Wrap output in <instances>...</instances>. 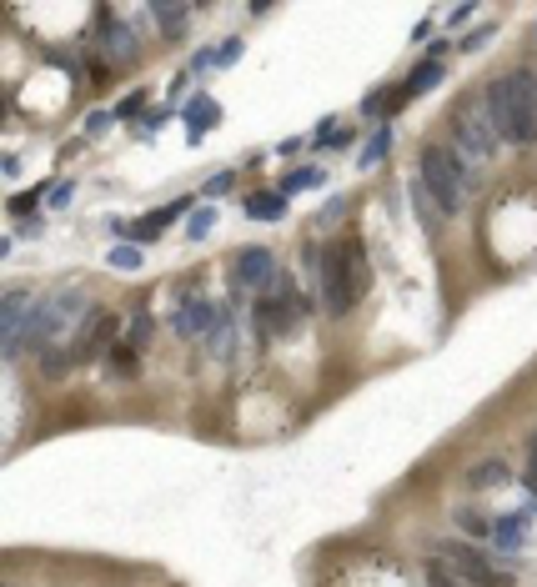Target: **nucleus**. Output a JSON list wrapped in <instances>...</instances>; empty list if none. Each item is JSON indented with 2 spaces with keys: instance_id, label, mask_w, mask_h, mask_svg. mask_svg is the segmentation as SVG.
<instances>
[{
  "instance_id": "9d476101",
  "label": "nucleus",
  "mask_w": 537,
  "mask_h": 587,
  "mask_svg": "<svg viewBox=\"0 0 537 587\" xmlns=\"http://www.w3.org/2000/svg\"><path fill=\"white\" fill-rule=\"evenodd\" d=\"M221 121V106L211 101V96H196V101H186V131H192V140L201 136V131H211Z\"/></svg>"
},
{
  "instance_id": "ddd939ff",
  "label": "nucleus",
  "mask_w": 537,
  "mask_h": 587,
  "mask_svg": "<svg viewBox=\"0 0 537 587\" xmlns=\"http://www.w3.org/2000/svg\"><path fill=\"white\" fill-rule=\"evenodd\" d=\"M186 15H192V5H166V0H161V5H156V26H161V36L181 40L186 36Z\"/></svg>"
},
{
  "instance_id": "b1692460",
  "label": "nucleus",
  "mask_w": 537,
  "mask_h": 587,
  "mask_svg": "<svg viewBox=\"0 0 537 587\" xmlns=\"http://www.w3.org/2000/svg\"><path fill=\"white\" fill-rule=\"evenodd\" d=\"M151 311H136V327H131V346H146V336H151Z\"/></svg>"
},
{
  "instance_id": "7ed1b4c3",
  "label": "nucleus",
  "mask_w": 537,
  "mask_h": 587,
  "mask_svg": "<svg viewBox=\"0 0 537 587\" xmlns=\"http://www.w3.org/2000/svg\"><path fill=\"white\" fill-rule=\"evenodd\" d=\"M417 181H422V191L432 196V206L442 217H457L462 206H467V191L477 186V171H467V161L457 151L427 146L422 161H417Z\"/></svg>"
},
{
  "instance_id": "423d86ee",
  "label": "nucleus",
  "mask_w": 537,
  "mask_h": 587,
  "mask_svg": "<svg viewBox=\"0 0 537 587\" xmlns=\"http://www.w3.org/2000/svg\"><path fill=\"white\" fill-rule=\"evenodd\" d=\"M277 256L267 251V246H246V251H236V281L242 286H251V292H267V286H277Z\"/></svg>"
},
{
  "instance_id": "a878e982",
  "label": "nucleus",
  "mask_w": 537,
  "mask_h": 587,
  "mask_svg": "<svg viewBox=\"0 0 537 587\" xmlns=\"http://www.w3.org/2000/svg\"><path fill=\"white\" fill-rule=\"evenodd\" d=\"M141 106H146V90H131V96H126V101H121V106H115V115H121V121H131V115H136V111H141Z\"/></svg>"
},
{
  "instance_id": "9b49d317",
  "label": "nucleus",
  "mask_w": 537,
  "mask_h": 587,
  "mask_svg": "<svg viewBox=\"0 0 537 587\" xmlns=\"http://www.w3.org/2000/svg\"><path fill=\"white\" fill-rule=\"evenodd\" d=\"M246 217H251V221H282V217H286V196H282V191L246 196Z\"/></svg>"
},
{
  "instance_id": "f03ea898",
  "label": "nucleus",
  "mask_w": 537,
  "mask_h": 587,
  "mask_svg": "<svg viewBox=\"0 0 537 587\" xmlns=\"http://www.w3.org/2000/svg\"><path fill=\"white\" fill-rule=\"evenodd\" d=\"M367 286H371V271H367L362 246L357 242L327 246V256H321V307H327V317H346L367 296Z\"/></svg>"
},
{
  "instance_id": "cd10ccee",
  "label": "nucleus",
  "mask_w": 537,
  "mask_h": 587,
  "mask_svg": "<svg viewBox=\"0 0 537 587\" xmlns=\"http://www.w3.org/2000/svg\"><path fill=\"white\" fill-rule=\"evenodd\" d=\"M236 55H242V40H226V46L217 51V65H231Z\"/></svg>"
},
{
  "instance_id": "c85d7f7f",
  "label": "nucleus",
  "mask_w": 537,
  "mask_h": 587,
  "mask_svg": "<svg viewBox=\"0 0 537 587\" xmlns=\"http://www.w3.org/2000/svg\"><path fill=\"white\" fill-rule=\"evenodd\" d=\"M211 65H217V51H196L192 55V76L196 71H211Z\"/></svg>"
},
{
  "instance_id": "393cba45",
  "label": "nucleus",
  "mask_w": 537,
  "mask_h": 587,
  "mask_svg": "<svg viewBox=\"0 0 537 587\" xmlns=\"http://www.w3.org/2000/svg\"><path fill=\"white\" fill-rule=\"evenodd\" d=\"M321 181V171H296V176H286V186H282V196H292V191H302V186H317Z\"/></svg>"
},
{
  "instance_id": "bb28decb",
  "label": "nucleus",
  "mask_w": 537,
  "mask_h": 587,
  "mask_svg": "<svg viewBox=\"0 0 537 587\" xmlns=\"http://www.w3.org/2000/svg\"><path fill=\"white\" fill-rule=\"evenodd\" d=\"M487 40H492V26H482V30H473V36L462 40V51H482Z\"/></svg>"
},
{
  "instance_id": "39448f33",
  "label": "nucleus",
  "mask_w": 537,
  "mask_h": 587,
  "mask_svg": "<svg viewBox=\"0 0 537 587\" xmlns=\"http://www.w3.org/2000/svg\"><path fill=\"white\" fill-rule=\"evenodd\" d=\"M437 557H448V567L462 577L467 587H512L507 573H498V562L482 557L477 548H467V542H442L437 548Z\"/></svg>"
},
{
  "instance_id": "20e7f679",
  "label": "nucleus",
  "mask_w": 537,
  "mask_h": 587,
  "mask_svg": "<svg viewBox=\"0 0 537 587\" xmlns=\"http://www.w3.org/2000/svg\"><path fill=\"white\" fill-rule=\"evenodd\" d=\"M452 140H457L462 161H477V166L498 161V151H502V136L487 121V106H473V101H462L457 115H452Z\"/></svg>"
},
{
  "instance_id": "f257e3e1",
  "label": "nucleus",
  "mask_w": 537,
  "mask_h": 587,
  "mask_svg": "<svg viewBox=\"0 0 537 587\" xmlns=\"http://www.w3.org/2000/svg\"><path fill=\"white\" fill-rule=\"evenodd\" d=\"M487 121L502 136V146H537V76L533 71H507L487 86L482 96Z\"/></svg>"
},
{
  "instance_id": "5701e85b",
  "label": "nucleus",
  "mask_w": 537,
  "mask_h": 587,
  "mask_svg": "<svg viewBox=\"0 0 537 587\" xmlns=\"http://www.w3.org/2000/svg\"><path fill=\"white\" fill-rule=\"evenodd\" d=\"M236 186V171H217V176L206 181V196H226Z\"/></svg>"
},
{
  "instance_id": "4be33fe9",
  "label": "nucleus",
  "mask_w": 537,
  "mask_h": 587,
  "mask_svg": "<svg viewBox=\"0 0 537 587\" xmlns=\"http://www.w3.org/2000/svg\"><path fill=\"white\" fill-rule=\"evenodd\" d=\"M427 583H432V587H467L452 567H442V562H427Z\"/></svg>"
},
{
  "instance_id": "2f4dec72",
  "label": "nucleus",
  "mask_w": 537,
  "mask_h": 587,
  "mask_svg": "<svg viewBox=\"0 0 537 587\" xmlns=\"http://www.w3.org/2000/svg\"><path fill=\"white\" fill-rule=\"evenodd\" d=\"M533 36H537V30H533Z\"/></svg>"
},
{
  "instance_id": "f3484780",
  "label": "nucleus",
  "mask_w": 537,
  "mask_h": 587,
  "mask_svg": "<svg viewBox=\"0 0 537 587\" xmlns=\"http://www.w3.org/2000/svg\"><path fill=\"white\" fill-rule=\"evenodd\" d=\"M217 226V206H201L186 217V242H206V231Z\"/></svg>"
},
{
  "instance_id": "1a4fd4ad",
  "label": "nucleus",
  "mask_w": 537,
  "mask_h": 587,
  "mask_svg": "<svg viewBox=\"0 0 537 587\" xmlns=\"http://www.w3.org/2000/svg\"><path fill=\"white\" fill-rule=\"evenodd\" d=\"M507 482H512V472H507L502 457H487V462H473V467H467V487H473V492H492V487H507Z\"/></svg>"
},
{
  "instance_id": "aec40b11",
  "label": "nucleus",
  "mask_w": 537,
  "mask_h": 587,
  "mask_svg": "<svg viewBox=\"0 0 537 587\" xmlns=\"http://www.w3.org/2000/svg\"><path fill=\"white\" fill-rule=\"evenodd\" d=\"M71 352H61V346H46V352H40V371H46V377H65V367H71Z\"/></svg>"
},
{
  "instance_id": "4468645a",
  "label": "nucleus",
  "mask_w": 537,
  "mask_h": 587,
  "mask_svg": "<svg viewBox=\"0 0 537 587\" xmlns=\"http://www.w3.org/2000/svg\"><path fill=\"white\" fill-rule=\"evenodd\" d=\"M106 357H111L115 377H136V371H141V346H131V342H115Z\"/></svg>"
},
{
  "instance_id": "6ab92c4d",
  "label": "nucleus",
  "mask_w": 537,
  "mask_h": 587,
  "mask_svg": "<svg viewBox=\"0 0 537 587\" xmlns=\"http://www.w3.org/2000/svg\"><path fill=\"white\" fill-rule=\"evenodd\" d=\"M106 261H111L115 271H136V267H141V246L121 242V246H111V251H106Z\"/></svg>"
},
{
  "instance_id": "dca6fc26",
  "label": "nucleus",
  "mask_w": 537,
  "mask_h": 587,
  "mask_svg": "<svg viewBox=\"0 0 537 587\" xmlns=\"http://www.w3.org/2000/svg\"><path fill=\"white\" fill-rule=\"evenodd\" d=\"M387 151H392V131L377 126V131H371V140H367V151H362V166H377V161H387Z\"/></svg>"
},
{
  "instance_id": "412c9836",
  "label": "nucleus",
  "mask_w": 537,
  "mask_h": 587,
  "mask_svg": "<svg viewBox=\"0 0 537 587\" xmlns=\"http://www.w3.org/2000/svg\"><path fill=\"white\" fill-rule=\"evenodd\" d=\"M206 352H211V357H226L231 352V317H221V327L206 336Z\"/></svg>"
},
{
  "instance_id": "c756f323",
  "label": "nucleus",
  "mask_w": 537,
  "mask_h": 587,
  "mask_svg": "<svg viewBox=\"0 0 537 587\" xmlns=\"http://www.w3.org/2000/svg\"><path fill=\"white\" fill-rule=\"evenodd\" d=\"M106 126H111V115H106V111H96V115H90V126H86V131H90V136H101Z\"/></svg>"
},
{
  "instance_id": "a211bd4d",
  "label": "nucleus",
  "mask_w": 537,
  "mask_h": 587,
  "mask_svg": "<svg viewBox=\"0 0 537 587\" xmlns=\"http://www.w3.org/2000/svg\"><path fill=\"white\" fill-rule=\"evenodd\" d=\"M457 527H462L467 537H482V542H492V523H487L482 512H473V507L457 512Z\"/></svg>"
},
{
  "instance_id": "7c9ffc66",
  "label": "nucleus",
  "mask_w": 537,
  "mask_h": 587,
  "mask_svg": "<svg viewBox=\"0 0 537 587\" xmlns=\"http://www.w3.org/2000/svg\"><path fill=\"white\" fill-rule=\"evenodd\" d=\"M65 201H71V181H61V186H55V196H51V206H55V211H61Z\"/></svg>"
},
{
  "instance_id": "6e6552de",
  "label": "nucleus",
  "mask_w": 537,
  "mask_h": 587,
  "mask_svg": "<svg viewBox=\"0 0 537 587\" xmlns=\"http://www.w3.org/2000/svg\"><path fill=\"white\" fill-rule=\"evenodd\" d=\"M171 327H176L181 336H211L221 327V317H217V307H211V302H186V307H181V317L171 321Z\"/></svg>"
},
{
  "instance_id": "f8f14e48",
  "label": "nucleus",
  "mask_w": 537,
  "mask_h": 587,
  "mask_svg": "<svg viewBox=\"0 0 537 587\" xmlns=\"http://www.w3.org/2000/svg\"><path fill=\"white\" fill-rule=\"evenodd\" d=\"M523 527H527V512H502L498 523H492V542L512 552L517 542H523Z\"/></svg>"
},
{
  "instance_id": "0eeeda50",
  "label": "nucleus",
  "mask_w": 537,
  "mask_h": 587,
  "mask_svg": "<svg viewBox=\"0 0 537 587\" xmlns=\"http://www.w3.org/2000/svg\"><path fill=\"white\" fill-rule=\"evenodd\" d=\"M111 336H115V311H90V327H81V336H76V346H71V357L76 362H96L111 346Z\"/></svg>"
},
{
  "instance_id": "2eb2a0df",
  "label": "nucleus",
  "mask_w": 537,
  "mask_h": 587,
  "mask_svg": "<svg viewBox=\"0 0 537 587\" xmlns=\"http://www.w3.org/2000/svg\"><path fill=\"white\" fill-rule=\"evenodd\" d=\"M106 51H111V61H136V36H131V26H106Z\"/></svg>"
}]
</instances>
